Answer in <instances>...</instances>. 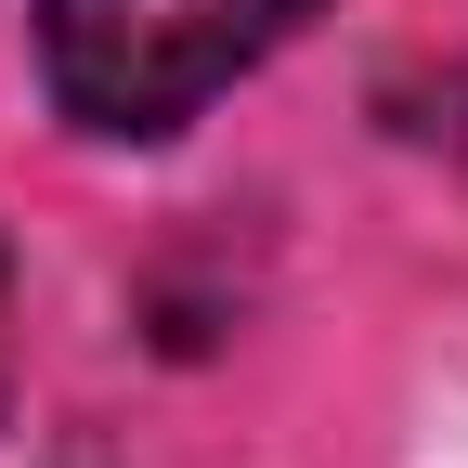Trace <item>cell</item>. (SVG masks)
<instances>
[{
  "label": "cell",
  "mask_w": 468,
  "mask_h": 468,
  "mask_svg": "<svg viewBox=\"0 0 468 468\" xmlns=\"http://www.w3.org/2000/svg\"><path fill=\"white\" fill-rule=\"evenodd\" d=\"M0 390H14V273H0Z\"/></svg>",
  "instance_id": "obj_2"
},
{
  "label": "cell",
  "mask_w": 468,
  "mask_h": 468,
  "mask_svg": "<svg viewBox=\"0 0 468 468\" xmlns=\"http://www.w3.org/2000/svg\"><path fill=\"white\" fill-rule=\"evenodd\" d=\"M300 14L313 0H39V66L79 131L156 144L208 91H234Z\"/></svg>",
  "instance_id": "obj_1"
}]
</instances>
